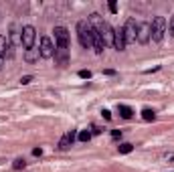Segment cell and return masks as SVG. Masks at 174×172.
<instances>
[{
	"label": "cell",
	"mask_w": 174,
	"mask_h": 172,
	"mask_svg": "<svg viewBox=\"0 0 174 172\" xmlns=\"http://www.w3.org/2000/svg\"><path fill=\"white\" fill-rule=\"evenodd\" d=\"M93 34H95V28L89 24V20H79L77 23V36H79L81 47H85V49L93 47Z\"/></svg>",
	"instance_id": "obj_1"
},
{
	"label": "cell",
	"mask_w": 174,
	"mask_h": 172,
	"mask_svg": "<svg viewBox=\"0 0 174 172\" xmlns=\"http://www.w3.org/2000/svg\"><path fill=\"white\" fill-rule=\"evenodd\" d=\"M166 28H168L166 18H164V16H156L150 23V39L156 41V43H160L164 39V34H166Z\"/></svg>",
	"instance_id": "obj_2"
},
{
	"label": "cell",
	"mask_w": 174,
	"mask_h": 172,
	"mask_svg": "<svg viewBox=\"0 0 174 172\" xmlns=\"http://www.w3.org/2000/svg\"><path fill=\"white\" fill-rule=\"evenodd\" d=\"M124 34H126V43H136L138 41V23L134 18H128V23L124 26Z\"/></svg>",
	"instance_id": "obj_3"
},
{
	"label": "cell",
	"mask_w": 174,
	"mask_h": 172,
	"mask_svg": "<svg viewBox=\"0 0 174 172\" xmlns=\"http://www.w3.org/2000/svg\"><path fill=\"white\" fill-rule=\"evenodd\" d=\"M35 39H36V33L33 26H23V47L26 51H31L35 47Z\"/></svg>",
	"instance_id": "obj_4"
},
{
	"label": "cell",
	"mask_w": 174,
	"mask_h": 172,
	"mask_svg": "<svg viewBox=\"0 0 174 172\" xmlns=\"http://www.w3.org/2000/svg\"><path fill=\"white\" fill-rule=\"evenodd\" d=\"M39 53H41V57H45V59H51L55 55V47H53V41H51L49 36H43V39H41V49H39Z\"/></svg>",
	"instance_id": "obj_5"
},
{
	"label": "cell",
	"mask_w": 174,
	"mask_h": 172,
	"mask_svg": "<svg viewBox=\"0 0 174 172\" xmlns=\"http://www.w3.org/2000/svg\"><path fill=\"white\" fill-rule=\"evenodd\" d=\"M55 39L59 47H67L69 49V31L65 26H55Z\"/></svg>",
	"instance_id": "obj_6"
},
{
	"label": "cell",
	"mask_w": 174,
	"mask_h": 172,
	"mask_svg": "<svg viewBox=\"0 0 174 172\" xmlns=\"http://www.w3.org/2000/svg\"><path fill=\"white\" fill-rule=\"evenodd\" d=\"M150 41V23H138V43L146 45Z\"/></svg>",
	"instance_id": "obj_7"
},
{
	"label": "cell",
	"mask_w": 174,
	"mask_h": 172,
	"mask_svg": "<svg viewBox=\"0 0 174 172\" xmlns=\"http://www.w3.org/2000/svg\"><path fill=\"white\" fill-rule=\"evenodd\" d=\"M126 34H124V28H114V47L117 51H124L126 49Z\"/></svg>",
	"instance_id": "obj_8"
},
{
	"label": "cell",
	"mask_w": 174,
	"mask_h": 172,
	"mask_svg": "<svg viewBox=\"0 0 174 172\" xmlns=\"http://www.w3.org/2000/svg\"><path fill=\"white\" fill-rule=\"evenodd\" d=\"M67 59H69V49L57 45V49H55V61L61 63V65H67Z\"/></svg>",
	"instance_id": "obj_9"
},
{
	"label": "cell",
	"mask_w": 174,
	"mask_h": 172,
	"mask_svg": "<svg viewBox=\"0 0 174 172\" xmlns=\"http://www.w3.org/2000/svg\"><path fill=\"white\" fill-rule=\"evenodd\" d=\"M75 136H77V134H75L73 130H71V132H67L65 136L61 138V142H59V150H69L71 144H73V140H75Z\"/></svg>",
	"instance_id": "obj_10"
},
{
	"label": "cell",
	"mask_w": 174,
	"mask_h": 172,
	"mask_svg": "<svg viewBox=\"0 0 174 172\" xmlns=\"http://www.w3.org/2000/svg\"><path fill=\"white\" fill-rule=\"evenodd\" d=\"M6 49H10V43H8V39L4 36V34H0V57H4L8 51ZM8 57H10V53H8Z\"/></svg>",
	"instance_id": "obj_11"
},
{
	"label": "cell",
	"mask_w": 174,
	"mask_h": 172,
	"mask_svg": "<svg viewBox=\"0 0 174 172\" xmlns=\"http://www.w3.org/2000/svg\"><path fill=\"white\" fill-rule=\"evenodd\" d=\"M117 112H119V115H122L124 120H130V117L134 115V109L128 107V105H117Z\"/></svg>",
	"instance_id": "obj_12"
},
{
	"label": "cell",
	"mask_w": 174,
	"mask_h": 172,
	"mask_svg": "<svg viewBox=\"0 0 174 172\" xmlns=\"http://www.w3.org/2000/svg\"><path fill=\"white\" fill-rule=\"evenodd\" d=\"M10 41H12V45H23V34H18V31H16V26H12Z\"/></svg>",
	"instance_id": "obj_13"
},
{
	"label": "cell",
	"mask_w": 174,
	"mask_h": 172,
	"mask_svg": "<svg viewBox=\"0 0 174 172\" xmlns=\"http://www.w3.org/2000/svg\"><path fill=\"white\" fill-rule=\"evenodd\" d=\"M142 117H144L146 122H154V117H156V114H154L152 109H148V107H146V109L142 112Z\"/></svg>",
	"instance_id": "obj_14"
},
{
	"label": "cell",
	"mask_w": 174,
	"mask_h": 172,
	"mask_svg": "<svg viewBox=\"0 0 174 172\" xmlns=\"http://www.w3.org/2000/svg\"><path fill=\"white\" fill-rule=\"evenodd\" d=\"M77 138H79V142H89V140H91V132H87V130H81V132L77 134Z\"/></svg>",
	"instance_id": "obj_15"
},
{
	"label": "cell",
	"mask_w": 174,
	"mask_h": 172,
	"mask_svg": "<svg viewBox=\"0 0 174 172\" xmlns=\"http://www.w3.org/2000/svg\"><path fill=\"white\" fill-rule=\"evenodd\" d=\"M132 150H134V146L126 142V144H122V146H119V154H130Z\"/></svg>",
	"instance_id": "obj_16"
},
{
	"label": "cell",
	"mask_w": 174,
	"mask_h": 172,
	"mask_svg": "<svg viewBox=\"0 0 174 172\" xmlns=\"http://www.w3.org/2000/svg\"><path fill=\"white\" fill-rule=\"evenodd\" d=\"M39 55H41V53H39V49H36V51H33V49H31V51L26 53V61H35Z\"/></svg>",
	"instance_id": "obj_17"
},
{
	"label": "cell",
	"mask_w": 174,
	"mask_h": 172,
	"mask_svg": "<svg viewBox=\"0 0 174 172\" xmlns=\"http://www.w3.org/2000/svg\"><path fill=\"white\" fill-rule=\"evenodd\" d=\"M79 77H81V79H91V71L81 69V71H79Z\"/></svg>",
	"instance_id": "obj_18"
},
{
	"label": "cell",
	"mask_w": 174,
	"mask_h": 172,
	"mask_svg": "<svg viewBox=\"0 0 174 172\" xmlns=\"http://www.w3.org/2000/svg\"><path fill=\"white\" fill-rule=\"evenodd\" d=\"M166 31H168V33H170V34L174 36V16L170 18V23H168V28H166Z\"/></svg>",
	"instance_id": "obj_19"
},
{
	"label": "cell",
	"mask_w": 174,
	"mask_h": 172,
	"mask_svg": "<svg viewBox=\"0 0 174 172\" xmlns=\"http://www.w3.org/2000/svg\"><path fill=\"white\" fill-rule=\"evenodd\" d=\"M109 12H114V14L117 12V4H116V0H109Z\"/></svg>",
	"instance_id": "obj_20"
},
{
	"label": "cell",
	"mask_w": 174,
	"mask_h": 172,
	"mask_svg": "<svg viewBox=\"0 0 174 172\" xmlns=\"http://www.w3.org/2000/svg\"><path fill=\"white\" fill-rule=\"evenodd\" d=\"M31 81H33V77H31V75H24L23 79H20V83H23V85H28Z\"/></svg>",
	"instance_id": "obj_21"
},
{
	"label": "cell",
	"mask_w": 174,
	"mask_h": 172,
	"mask_svg": "<svg viewBox=\"0 0 174 172\" xmlns=\"http://www.w3.org/2000/svg\"><path fill=\"white\" fill-rule=\"evenodd\" d=\"M14 168L18 170V168H24V160H16L14 162Z\"/></svg>",
	"instance_id": "obj_22"
},
{
	"label": "cell",
	"mask_w": 174,
	"mask_h": 172,
	"mask_svg": "<svg viewBox=\"0 0 174 172\" xmlns=\"http://www.w3.org/2000/svg\"><path fill=\"white\" fill-rule=\"evenodd\" d=\"M101 115H103L105 120H111V112H109V109H103V112H101Z\"/></svg>",
	"instance_id": "obj_23"
},
{
	"label": "cell",
	"mask_w": 174,
	"mask_h": 172,
	"mask_svg": "<svg viewBox=\"0 0 174 172\" xmlns=\"http://www.w3.org/2000/svg\"><path fill=\"white\" fill-rule=\"evenodd\" d=\"M111 136H114V138H119V136H122V132H119V130H111Z\"/></svg>",
	"instance_id": "obj_24"
},
{
	"label": "cell",
	"mask_w": 174,
	"mask_h": 172,
	"mask_svg": "<svg viewBox=\"0 0 174 172\" xmlns=\"http://www.w3.org/2000/svg\"><path fill=\"white\" fill-rule=\"evenodd\" d=\"M33 154H35V156H41V154H43V150H41V148H35V150H33Z\"/></svg>",
	"instance_id": "obj_25"
},
{
	"label": "cell",
	"mask_w": 174,
	"mask_h": 172,
	"mask_svg": "<svg viewBox=\"0 0 174 172\" xmlns=\"http://www.w3.org/2000/svg\"><path fill=\"white\" fill-rule=\"evenodd\" d=\"M0 65H2V57H0Z\"/></svg>",
	"instance_id": "obj_26"
}]
</instances>
